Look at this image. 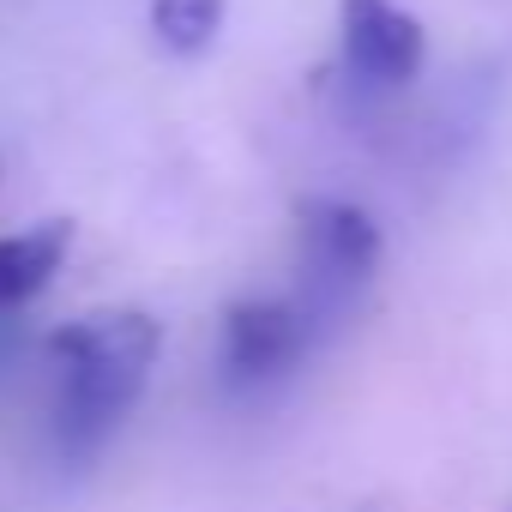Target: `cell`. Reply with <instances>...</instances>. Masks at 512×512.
<instances>
[{"label": "cell", "instance_id": "1", "mask_svg": "<svg viewBox=\"0 0 512 512\" xmlns=\"http://www.w3.org/2000/svg\"><path fill=\"white\" fill-rule=\"evenodd\" d=\"M163 350V326L139 308H103L91 320H73L49 338L55 356V434L67 458H91L121 416L139 404L151 368Z\"/></svg>", "mask_w": 512, "mask_h": 512}, {"label": "cell", "instance_id": "2", "mask_svg": "<svg viewBox=\"0 0 512 512\" xmlns=\"http://www.w3.org/2000/svg\"><path fill=\"white\" fill-rule=\"evenodd\" d=\"M296 241H302L308 290L326 308H344L350 296H362L380 272V253H386L374 211H362L356 199H332V193L296 205Z\"/></svg>", "mask_w": 512, "mask_h": 512}, {"label": "cell", "instance_id": "3", "mask_svg": "<svg viewBox=\"0 0 512 512\" xmlns=\"http://www.w3.org/2000/svg\"><path fill=\"white\" fill-rule=\"evenodd\" d=\"M308 338H314V320H308L302 302H284V296L229 302V314H223V344H217L223 380L241 386V392L278 386V380L308 356Z\"/></svg>", "mask_w": 512, "mask_h": 512}, {"label": "cell", "instance_id": "4", "mask_svg": "<svg viewBox=\"0 0 512 512\" xmlns=\"http://www.w3.org/2000/svg\"><path fill=\"white\" fill-rule=\"evenodd\" d=\"M338 37H344V67L362 85H380V91L410 85L428 61V31L398 0H344Z\"/></svg>", "mask_w": 512, "mask_h": 512}, {"label": "cell", "instance_id": "5", "mask_svg": "<svg viewBox=\"0 0 512 512\" xmlns=\"http://www.w3.org/2000/svg\"><path fill=\"white\" fill-rule=\"evenodd\" d=\"M73 247V223L67 217H43L19 235H0V308H19L37 290H49V278L61 272Z\"/></svg>", "mask_w": 512, "mask_h": 512}, {"label": "cell", "instance_id": "6", "mask_svg": "<svg viewBox=\"0 0 512 512\" xmlns=\"http://www.w3.org/2000/svg\"><path fill=\"white\" fill-rule=\"evenodd\" d=\"M151 31L169 55H199L223 31V0H151Z\"/></svg>", "mask_w": 512, "mask_h": 512}]
</instances>
